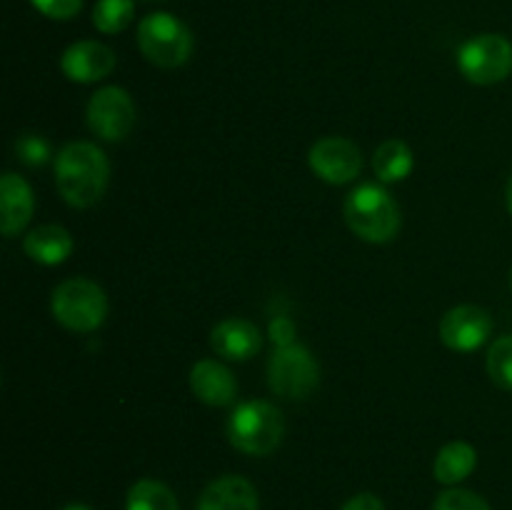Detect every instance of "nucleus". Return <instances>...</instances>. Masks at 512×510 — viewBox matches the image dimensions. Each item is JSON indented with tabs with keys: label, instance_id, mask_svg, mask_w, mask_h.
Returning a JSON list of instances; mask_svg holds the SVG:
<instances>
[{
	"label": "nucleus",
	"instance_id": "20e7f679",
	"mask_svg": "<svg viewBox=\"0 0 512 510\" xmlns=\"http://www.w3.org/2000/svg\"><path fill=\"white\" fill-rule=\"evenodd\" d=\"M50 310L65 330L93 333L108 318V298L95 280L68 278L53 290Z\"/></svg>",
	"mask_w": 512,
	"mask_h": 510
},
{
	"label": "nucleus",
	"instance_id": "aec40b11",
	"mask_svg": "<svg viewBox=\"0 0 512 510\" xmlns=\"http://www.w3.org/2000/svg\"><path fill=\"white\" fill-rule=\"evenodd\" d=\"M135 18V0H98L93 8V25L105 35L123 33Z\"/></svg>",
	"mask_w": 512,
	"mask_h": 510
},
{
	"label": "nucleus",
	"instance_id": "2eb2a0df",
	"mask_svg": "<svg viewBox=\"0 0 512 510\" xmlns=\"http://www.w3.org/2000/svg\"><path fill=\"white\" fill-rule=\"evenodd\" d=\"M198 510H260L255 485L240 475H220L205 485L200 493Z\"/></svg>",
	"mask_w": 512,
	"mask_h": 510
},
{
	"label": "nucleus",
	"instance_id": "39448f33",
	"mask_svg": "<svg viewBox=\"0 0 512 510\" xmlns=\"http://www.w3.org/2000/svg\"><path fill=\"white\" fill-rule=\"evenodd\" d=\"M138 48L153 65L180 68L193 55V33L173 13H150L138 25Z\"/></svg>",
	"mask_w": 512,
	"mask_h": 510
},
{
	"label": "nucleus",
	"instance_id": "0eeeda50",
	"mask_svg": "<svg viewBox=\"0 0 512 510\" xmlns=\"http://www.w3.org/2000/svg\"><path fill=\"white\" fill-rule=\"evenodd\" d=\"M458 68L475 85L503 83L512 73V43L498 33L475 35L458 48Z\"/></svg>",
	"mask_w": 512,
	"mask_h": 510
},
{
	"label": "nucleus",
	"instance_id": "9d476101",
	"mask_svg": "<svg viewBox=\"0 0 512 510\" xmlns=\"http://www.w3.org/2000/svg\"><path fill=\"white\" fill-rule=\"evenodd\" d=\"M493 333V318L480 305H455L440 320V343L455 353H475L488 343Z\"/></svg>",
	"mask_w": 512,
	"mask_h": 510
},
{
	"label": "nucleus",
	"instance_id": "393cba45",
	"mask_svg": "<svg viewBox=\"0 0 512 510\" xmlns=\"http://www.w3.org/2000/svg\"><path fill=\"white\" fill-rule=\"evenodd\" d=\"M268 335L273 340L275 348H285V345L295 343V323L288 315H275L268 325Z\"/></svg>",
	"mask_w": 512,
	"mask_h": 510
},
{
	"label": "nucleus",
	"instance_id": "9b49d317",
	"mask_svg": "<svg viewBox=\"0 0 512 510\" xmlns=\"http://www.w3.org/2000/svg\"><path fill=\"white\" fill-rule=\"evenodd\" d=\"M115 68V53L100 40H78L60 55V70L70 83L90 85L108 78Z\"/></svg>",
	"mask_w": 512,
	"mask_h": 510
},
{
	"label": "nucleus",
	"instance_id": "4468645a",
	"mask_svg": "<svg viewBox=\"0 0 512 510\" xmlns=\"http://www.w3.org/2000/svg\"><path fill=\"white\" fill-rule=\"evenodd\" d=\"M35 210V198L30 185L18 173H5L0 178V230L5 238L23 233Z\"/></svg>",
	"mask_w": 512,
	"mask_h": 510
},
{
	"label": "nucleus",
	"instance_id": "412c9836",
	"mask_svg": "<svg viewBox=\"0 0 512 510\" xmlns=\"http://www.w3.org/2000/svg\"><path fill=\"white\" fill-rule=\"evenodd\" d=\"M488 375L498 388L512 393V335L495 340L488 350Z\"/></svg>",
	"mask_w": 512,
	"mask_h": 510
},
{
	"label": "nucleus",
	"instance_id": "f3484780",
	"mask_svg": "<svg viewBox=\"0 0 512 510\" xmlns=\"http://www.w3.org/2000/svg\"><path fill=\"white\" fill-rule=\"evenodd\" d=\"M475 465H478V450L465 440H453V443L443 445L435 455L433 475L440 485L455 488L473 475Z\"/></svg>",
	"mask_w": 512,
	"mask_h": 510
},
{
	"label": "nucleus",
	"instance_id": "cd10ccee",
	"mask_svg": "<svg viewBox=\"0 0 512 510\" xmlns=\"http://www.w3.org/2000/svg\"><path fill=\"white\" fill-rule=\"evenodd\" d=\"M63 510H93L90 505H83V503H73V505H65Z\"/></svg>",
	"mask_w": 512,
	"mask_h": 510
},
{
	"label": "nucleus",
	"instance_id": "4be33fe9",
	"mask_svg": "<svg viewBox=\"0 0 512 510\" xmlns=\"http://www.w3.org/2000/svg\"><path fill=\"white\" fill-rule=\"evenodd\" d=\"M15 158L20 163L30 165V168H38V165H45L50 158H53V150H50V143L38 133H23L18 140H15Z\"/></svg>",
	"mask_w": 512,
	"mask_h": 510
},
{
	"label": "nucleus",
	"instance_id": "a211bd4d",
	"mask_svg": "<svg viewBox=\"0 0 512 510\" xmlns=\"http://www.w3.org/2000/svg\"><path fill=\"white\" fill-rule=\"evenodd\" d=\"M415 168V155L413 150L408 148V143L403 140H385L373 155V170L375 178L380 183H400V180L408 178Z\"/></svg>",
	"mask_w": 512,
	"mask_h": 510
},
{
	"label": "nucleus",
	"instance_id": "f8f14e48",
	"mask_svg": "<svg viewBox=\"0 0 512 510\" xmlns=\"http://www.w3.org/2000/svg\"><path fill=\"white\" fill-rule=\"evenodd\" d=\"M190 390L200 403L225 408L238 398V380L220 360L205 358L190 368Z\"/></svg>",
	"mask_w": 512,
	"mask_h": 510
},
{
	"label": "nucleus",
	"instance_id": "7ed1b4c3",
	"mask_svg": "<svg viewBox=\"0 0 512 510\" xmlns=\"http://www.w3.org/2000/svg\"><path fill=\"white\" fill-rule=\"evenodd\" d=\"M225 433L235 450L263 458L283 443L285 418L268 400H245L228 415Z\"/></svg>",
	"mask_w": 512,
	"mask_h": 510
},
{
	"label": "nucleus",
	"instance_id": "6e6552de",
	"mask_svg": "<svg viewBox=\"0 0 512 510\" xmlns=\"http://www.w3.org/2000/svg\"><path fill=\"white\" fill-rule=\"evenodd\" d=\"M135 110L133 98L120 85H105V88L95 90L85 108V120L95 138L105 140V143H120L130 135L135 128Z\"/></svg>",
	"mask_w": 512,
	"mask_h": 510
},
{
	"label": "nucleus",
	"instance_id": "5701e85b",
	"mask_svg": "<svg viewBox=\"0 0 512 510\" xmlns=\"http://www.w3.org/2000/svg\"><path fill=\"white\" fill-rule=\"evenodd\" d=\"M433 510H490V505L483 495L455 485V488L443 490V493L435 498Z\"/></svg>",
	"mask_w": 512,
	"mask_h": 510
},
{
	"label": "nucleus",
	"instance_id": "bb28decb",
	"mask_svg": "<svg viewBox=\"0 0 512 510\" xmlns=\"http://www.w3.org/2000/svg\"><path fill=\"white\" fill-rule=\"evenodd\" d=\"M505 203H508V210L512 215V175L508 178V188H505Z\"/></svg>",
	"mask_w": 512,
	"mask_h": 510
},
{
	"label": "nucleus",
	"instance_id": "dca6fc26",
	"mask_svg": "<svg viewBox=\"0 0 512 510\" xmlns=\"http://www.w3.org/2000/svg\"><path fill=\"white\" fill-rule=\"evenodd\" d=\"M23 250L33 263L53 268V265L65 263L70 258L73 238H70V233L63 225H38V228H33L23 238Z\"/></svg>",
	"mask_w": 512,
	"mask_h": 510
},
{
	"label": "nucleus",
	"instance_id": "f257e3e1",
	"mask_svg": "<svg viewBox=\"0 0 512 510\" xmlns=\"http://www.w3.org/2000/svg\"><path fill=\"white\" fill-rule=\"evenodd\" d=\"M55 185L70 208H93L110 183V163L103 150L88 140L63 145L53 158Z\"/></svg>",
	"mask_w": 512,
	"mask_h": 510
},
{
	"label": "nucleus",
	"instance_id": "1a4fd4ad",
	"mask_svg": "<svg viewBox=\"0 0 512 510\" xmlns=\"http://www.w3.org/2000/svg\"><path fill=\"white\" fill-rule=\"evenodd\" d=\"M308 165L320 180L330 185L353 183L363 170V153L358 145L340 135L315 140L308 153Z\"/></svg>",
	"mask_w": 512,
	"mask_h": 510
},
{
	"label": "nucleus",
	"instance_id": "f03ea898",
	"mask_svg": "<svg viewBox=\"0 0 512 510\" xmlns=\"http://www.w3.org/2000/svg\"><path fill=\"white\" fill-rule=\"evenodd\" d=\"M348 228L365 243H390L403 225L398 203L378 183H363L348 193L343 203Z\"/></svg>",
	"mask_w": 512,
	"mask_h": 510
},
{
	"label": "nucleus",
	"instance_id": "b1692460",
	"mask_svg": "<svg viewBox=\"0 0 512 510\" xmlns=\"http://www.w3.org/2000/svg\"><path fill=\"white\" fill-rule=\"evenodd\" d=\"M30 3L50 20H70L83 8V0H30Z\"/></svg>",
	"mask_w": 512,
	"mask_h": 510
},
{
	"label": "nucleus",
	"instance_id": "c85d7f7f",
	"mask_svg": "<svg viewBox=\"0 0 512 510\" xmlns=\"http://www.w3.org/2000/svg\"><path fill=\"white\" fill-rule=\"evenodd\" d=\"M510 288H512V270H510Z\"/></svg>",
	"mask_w": 512,
	"mask_h": 510
},
{
	"label": "nucleus",
	"instance_id": "423d86ee",
	"mask_svg": "<svg viewBox=\"0 0 512 510\" xmlns=\"http://www.w3.org/2000/svg\"><path fill=\"white\" fill-rule=\"evenodd\" d=\"M320 383V365L305 345L293 343L275 348L268 360V385L275 395L305 400Z\"/></svg>",
	"mask_w": 512,
	"mask_h": 510
},
{
	"label": "nucleus",
	"instance_id": "a878e982",
	"mask_svg": "<svg viewBox=\"0 0 512 510\" xmlns=\"http://www.w3.org/2000/svg\"><path fill=\"white\" fill-rule=\"evenodd\" d=\"M340 510H385L383 500L373 493H358L348 500Z\"/></svg>",
	"mask_w": 512,
	"mask_h": 510
},
{
	"label": "nucleus",
	"instance_id": "ddd939ff",
	"mask_svg": "<svg viewBox=\"0 0 512 510\" xmlns=\"http://www.w3.org/2000/svg\"><path fill=\"white\" fill-rule=\"evenodd\" d=\"M210 348L223 360L243 363V360L255 358L260 353V348H263V335H260L258 325H253L250 320L225 318L210 333Z\"/></svg>",
	"mask_w": 512,
	"mask_h": 510
},
{
	"label": "nucleus",
	"instance_id": "6ab92c4d",
	"mask_svg": "<svg viewBox=\"0 0 512 510\" xmlns=\"http://www.w3.org/2000/svg\"><path fill=\"white\" fill-rule=\"evenodd\" d=\"M125 510H180L178 498L165 483L143 478L130 485L125 495Z\"/></svg>",
	"mask_w": 512,
	"mask_h": 510
}]
</instances>
